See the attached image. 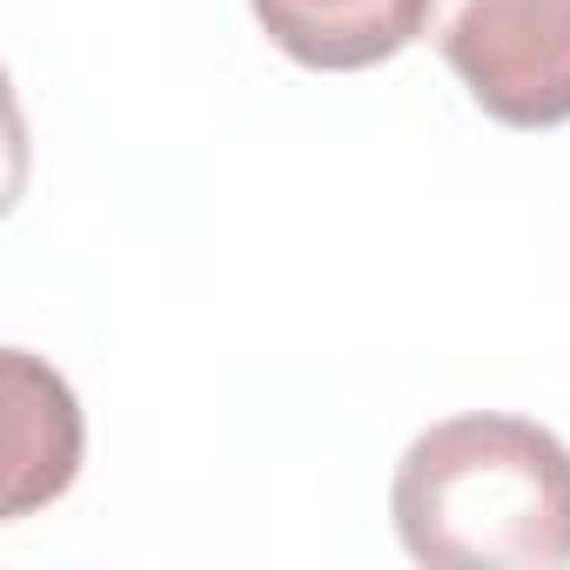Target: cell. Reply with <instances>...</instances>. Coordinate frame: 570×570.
I'll return each mask as SVG.
<instances>
[{"label": "cell", "instance_id": "obj_3", "mask_svg": "<svg viewBox=\"0 0 570 570\" xmlns=\"http://www.w3.org/2000/svg\"><path fill=\"white\" fill-rule=\"evenodd\" d=\"M262 35L323 75H356L403 55L430 28V0H248Z\"/></svg>", "mask_w": 570, "mask_h": 570}, {"label": "cell", "instance_id": "obj_1", "mask_svg": "<svg viewBox=\"0 0 570 570\" xmlns=\"http://www.w3.org/2000/svg\"><path fill=\"white\" fill-rule=\"evenodd\" d=\"M390 510L416 563L563 570L570 450L530 416H450L403 450Z\"/></svg>", "mask_w": 570, "mask_h": 570}, {"label": "cell", "instance_id": "obj_2", "mask_svg": "<svg viewBox=\"0 0 570 570\" xmlns=\"http://www.w3.org/2000/svg\"><path fill=\"white\" fill-rule=\"evenodd\" d=\"M430 35L490 121H570V0H430Z\"/></svg>", "mask_w": 570, "mask_h": 570}]
</instances>
